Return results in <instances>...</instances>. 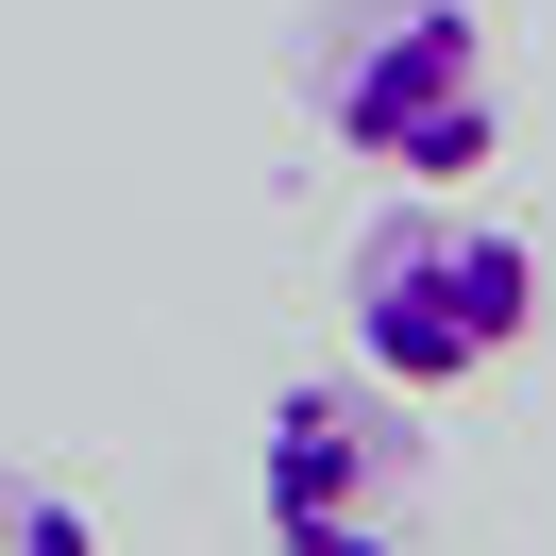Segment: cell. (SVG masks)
Segmentation results:
<instances>
[{
	"mask_svg": "<svg viewBox=\"0 0 556 556\" xmlns=\"http://www.w3.org/2000/svg\"><path fill=\"white\" fill-rule=\"evenodd\" d=\"M287 85L338 152L405 186H472L506 152V35H489V0H320L304 35H287Z\"/></svg>",
	"mask_w": 556,
	"mask_h": 556,
	"instance_id": "1",
	"label": "cell"
},
{
	"mask_svg": "<svg viewBox=\"0 0 556 556\" xmlns=\"http://www.w3.org/2000/svg\"><path fill=\"white\" fill-rule=\"evenodd\" d=\"M338 320H354V371H388V388L439 405V388L506 371V354L540 338V253H522L472 186H421V203H388L371 237L338 253Z\"/></svg>",
	"mask_w": 556,
	"mask_h": 556,
	"instance_id": "2",
	"label": "cell"
},
{
	"mask_svg": "<svg viewBox=\"0 0 556 556\" xmlns=\"http://www.w3.org/2000/svg\"><path fill=\"white\" fill-rule=\"evenodd\" d=\"M270 556H405L421 540V388L388 371H287L253 439Z\"/></svg>",
	"mask_w": 556,
	"mask_h": 556,
	"instance_id": "3",
	"label": "cell"
},
{
	"mask_svg": "<svg viewBox=\"0 0 556 556\" xmlns=\"http://www.w3.org/2000/svg\"><path fill=\"white\" fill-rule=\"evenodd\" d=\"M0 556H102L85 489H51V472H0Z\"/></svg>",
	"mask_w": 556,
	"mask_h": 556,
	"instance_id": "4",
	"label": "cell"
}]
</instances>
